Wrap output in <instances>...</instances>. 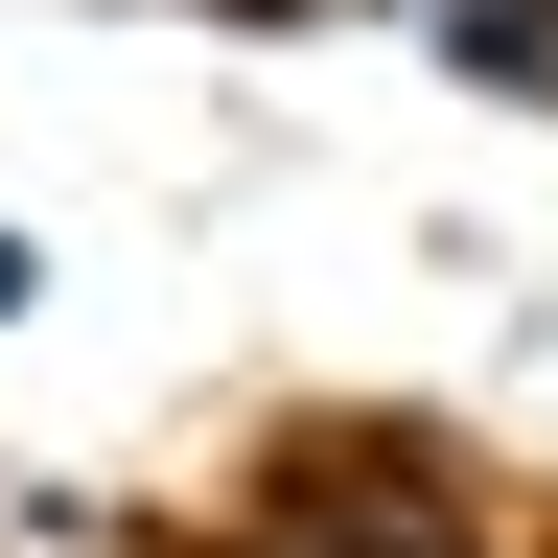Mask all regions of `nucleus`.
<instances>
[{
  "label": "nucleus",
  "mask_w": 558,
  "mask_h": 558,
  "mask_svg": "<svg viewBox=\"0 0 558 558\" xmlns=\"http://www.w3.org/2000/svg\"><path fill=\"white\" fill-rule=\"evenodd\" d=\"M279 535H303V558H488L418 442H279Z\"/></svg>",
  "instance_id": "1"
}]
</instances>
